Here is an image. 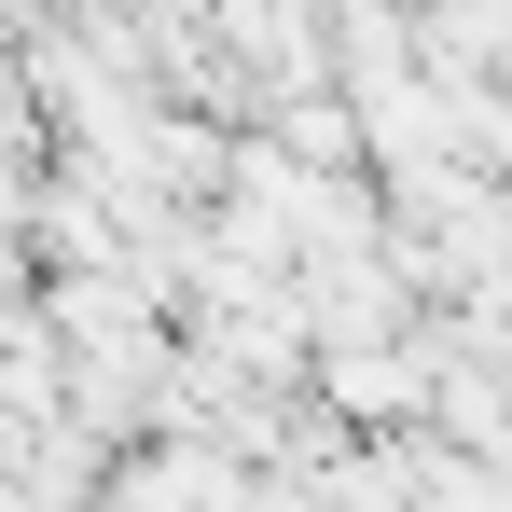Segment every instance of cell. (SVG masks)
<instances>
[{
    "label": "cell",
    "instance_id": "obj_1",
    "mask_svg": "<svg viewBox=\"0 0 512 512\" xmlns=\"http://www.w3.org/2000/svg\"><path fill=\"white\" fill-rule=\"evenodd\" d=\"M305 374H319L333 429H346V416H402V429H416V416H429V374H443V360H429V346H333V360H305Z\"/></svg>",
    "mask_w": 512,
    "mask_h": 512
}]
</instances>
